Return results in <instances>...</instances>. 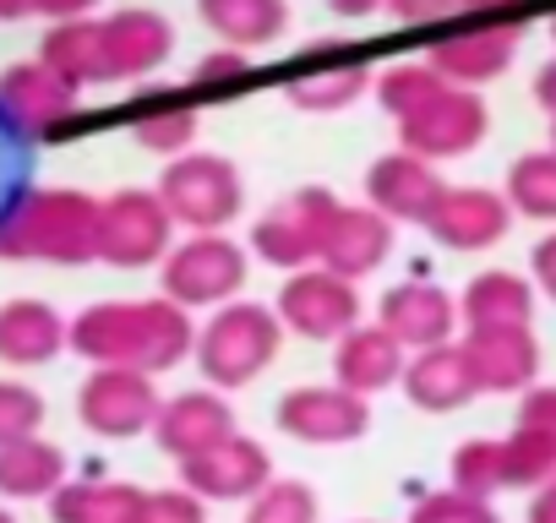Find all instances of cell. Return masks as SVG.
<instances>
[{
    "mask_svg": "<svg viewBox=\"0 0 556 523\" xmlns=\"http://www.w3.org/2000/svg\"><path fill=\"white\" fill-rule=\"evenodd\" d=\"M66 349L93 366H126V371H175L197 349V322L186 306L153 295V301H99L66 328Z\"/></svg>",
    "mask_w": 556,
    "mask_h": 523,
    "instance_id": "obj_1",
    "label": "cell"
},
{
    "mask_svg": "<svg viewBox=\"0 0 556 523\" xmlns=\"http://www.w3.org/2000/svg\"><path fill=\"white\" fill-rule=\"evenodd\" d=\"M99 207L104 196L77 186H28L0 207V262H99Z\"/></svg>",
    "mask_w": 556,
    "mask_h": 523,
    "instance_id": "obj_2",
    "label": "cell"
},
{
    "mask_svg": "<svg viewBox=\"0 0 556 523\" xmlns=\"http://www.w3.org/2000/svg\"><path fill=\"white\" fill-rule=\"evenodd\" d=\"M278 344H285V322H278L273 306L229 301L207 317L191 355H197L207 387H245L278 360Z\"/></svg>",
    "mask_w": 556,
    "mask_h": 523,
    "instance_id": "obj_3",
    "label": "cell"
},
{
    "mask_svg": "<svg viewBox=\"0 0 556 523\" xmlns=\"http://www.w3.org/2000/svg\"><path fill=\"white\" fill-rule=\"evenodd\" d=\"M153 191L169 207V218L180 229H191V234H224L240 218V207H245L240 169L224 153H180V158H169Z\"/></svg>",
    "mask_w": 556,
    "mask_h": 523,
    "instance_id": "obj_4",
    "label": "cell"
},
{
    "mask_svg": "<svg viewBox=\"0 0 556 523\" xmlns=\"http://www.w3.org/2000/svg\"><path fill=\"white\" fill-rule=\"evenodd\" d=\"M245 290V245L229 234H191L159 262V295L175 306H229Z\"/></svg>",
    "mask_w": 556,
    "mask_h": 523,
    "instance_id": "obj_5",
    "label": "cell"
},
{
    "mask_svg": "<svg viewBox=\"0 0 556 523\" xmlns=\"http://www.w3.org/2000/svg\"><path fill=\"white\" fill-rule=\"evenodd\" d=\"M175 245V218L159 202V191L126 186L115 196H104L99 207V262L104 268H153Z\"/></svg>",
    "mask_w": 556,
    "mask_h": 523,
    "instance_id": "obj_6",
    "label": "cell"
},
{
    "mask_svg": "<svg viewBox=\"0 0 556 523\" xmlns=\"http://www.w3.org/2000/svg\"><path fill=\"white\" fill-rule=\"evenodd\" d=\"M339 213V196L323 191V186H306L285 202H273L256 224H251V251L262 262L285 273H301V268H317L323 256V240H328V224Z\"/></svg>",
    "mask_w": 556,
    "mask_h": 523,
    "instance_id": "obj_7",
    "label": "cell"
},
{
    "mask_svg": "<svg viewBox=\"0 0 556 523\" xmlns=\"http://www.w3.org/2000/svg\"><path fill=\"white\" fill-rule=\"evenodd\" d=\"M491 131V110L475 88H442L426 110H415L409 120H399V148L426 158V164H442V158H464L485 142Z\"/></svg>",
    "mask_w": 556,
    "mask_h": 523,
    "instance_id": "obj_8",
    "label": "cell"
},
{
    "mask_svg": "<svg viewBox=\"0 0 556 523\" xmlns=\"http://www.w3.org/2000/svg\"><path fill=\"white\" fill-rule=\"evenodd\" d=\"M159 409H164V398H159V387H153L148 371L93 366V377L77 387V420L93 436H110V442H126V436L153 431Z\"/></svg>",
    "mask_w": 556,
    "mask_h": 523,
    "instance_id": "obj_9",
    "label": "cell"
},
{
    "mask_svg": "<svg viewBox=\"0 0 556 523\" xmlns=\"http://www.w3.org/2000/svg\"><path fill=\"white\" fill-rule=\"evenodd\" d=\"M285 333H301V339H317V344H339L350 328H361V295L350 279L328 273V268H301L285 279L273 301Z\"/></svg>",
    "mask_w": 556,
    "mask_h": 523,
    "instance_id": "obj_10",
    "label": "cell"
},
{
    "mask_svg": "<svg viewBox=\"0 0 556 523\" xmlns=\"http://www.w3.org/2000/svg\"><path fill=\"white\" fill-rule=\"evenodd\" d=\"M77 110H83V88H72L39 55L0 72V115L28 137H61L77 120Z\"/></svg>",
    "mask_w": 556,
    "mask_h": 523,
    "instance_id": "obj_11",
    "label": "cell"
},
{
    "mask_svg": "<svg viewBox=\"0 0 556 523\" xmlns=\"http://www.w3.org/2000/svg\"><path fill=\"white\" fill-rule=\"evenodd\" d=\"M420 229L447 251H491L513 229V207L491 186H442V196L431 202Z\"/></svg>",
    "mask_w": 556,
    "mask_h": 523,
    "instance_id": "obj_12",
    "label": "cell"
},
{
    "mask_svg": "<svg viewBox=\"0 0 556 523\" xmlns=\"http://www.w3.org/2000/svg\"><path fill=\"white\" fill-rule=\"evenodd\" d=\"M278 431L295 436V442H312V447H333V442H361L366 425H371V409L361 393L350 387H295L278 398L273 409Z\"/></svg>",
    "mask_w": 556,
    "mask_h": 523,
    "instance_id": "obj_13",
    "label": "cell"
},
{
    "mask_svg": "<svg viewBox=\"0 0 556 523\" xmlns=\"http://www.w3.org/2000/svg\"><path fill=\"white\" fill-rule=\"evenodd\" d=\"M523 44V17L518 23H464L431 44V66L453 88H485L496 82Z\"/></svg>",
    "mask_w": 556,
    "mask_h": 523,
    "instance_id": "obj_14",
    "label": "cell"
},
{
    "mask_svg": "<svg viewBox=\"0 0 556 523\" xmlns=\"http://www.w3.org/2000/svg\"><path fill=\"white\" fill-rule=\"evenodd\" d=\"M180 480H186V490H197L207 501H245V496H256V490L273 485V458H267L262 442L229 431L207 452L186 458L180 463Z\"/></svg>",
    "mask_w": 556,
    "mask_h": 523,
    "instance_id": "obj_15",
    "label": "cell"
},
{
    "mask_svg": "<svg viewBox=\"0 0 556 523\" xmlns=\"http://www.w3.org/2000/svg\"><path fill=\"white\" fill-rule=\"evenodd\" d=\"M175 50V28L169 17L148 12V7H121L104 17V82H137L148 72H159Z\"/></svg>",
    "mask_w": 556,
    "mask_h": 523,
    "instance_id": "obj_16",
    "label": "cell"
},
{
    "mask_svg": "<svg viewBox=\"0 0 556 523\" xmlns=\"http://www.w3.org/2000/svg\"><path fill=\"white\" fill-rule=\"evenodd\" d=\"M464 360L480 393H523L540 377V344L529 328H475L464 339Z\"/></svg>",
    "mask_w": 556,
    "mask_h": 523,
    "instance_id": "obj_17",
    "label": "cell"
},
{
    "mask_svg": "<svg viewBox=\"0 0 556 523\" xmlns=\"http://www.w3.org/2000/svg\"><path fill=\"white\" fill-rule=\"evenodd\" d=\"M393 251V218H382L377 207H344L333 213L328 224V240H323V256H317V268L361 284L366 273H377L382 262Z\"/></svg>",
    "mask_w": 556,
    "mask_h": 523,
    "instance_id": "obj_18",
    "label": "cell"
},
{
    "mask_svg": "<svg viewBox=\"0 0 556 523\" xmlns=\"http://www.w3.org/2000/svg\"><path fill=\"white\" fill-rule=\"evenodd\" d=\"M382 328H388L404 349H437V344H453L458 301H453L442 284H426V279L393 284V290L382 295Z\"/></svg>",
    "mask_w": 556,
    "mask_h": 523,
    "instance_id": "obj_19",
    "label": "cell"
},
{
    "mask_svg": "<svg viewBox=\"0 0 556 523\" xmlns=\"http://www.w3.org/2000/svg\"><path fill=\"white\" fill-rule=\"evenodd\" d=\"M442 175H437V164H426V158H415V153H382L371 169H366V207H377L382 218H409V224H420L426 213H431V202L442 196Z\"/></svg>",
    "mask_w": 556,
    "mask_h": 523,
    "instance_id": "obj_20",
    "label": "cell"
},
{
    "mask_svg": "<svg viewBox=\"0 0 556 523\" xmlns=\"http://www.w3.org/2000/svg\"><path fill=\"white\" fill-rule=\"evenodd\" d=\"M229 431H235V409H229L218 393H207V387L169 398V404L159 409V420H153V442H159L175 463L207 452V447L224 442Z\"/></svg>",
    "mask_w": 556,
    "mask_h": 523,
    "instance_id": "obj_21",
    "label": "cell"
},
{
    "mask_svg": "<svg viewBox=\"0 0 556 523\" xmlns=\"http://www.w3.org/2000/svg\"><path fill=\"white\" fill-rule=\"evenodd\" d=\"M404 366H409V349L382 328V322H361V328H350L344 339H339V349H333V377H339V387H350V393H382L388 382H404Z\"/></svg>",
    "mask_w": 556,
    "mask_h": 523,
    "instance_id": "obj_22",
    "label": "cell"
},
{
    "mask_svg": "<svg viewBox=\"0 0 556 523\" xmlns=\"http://www.w3.org/2000/svg\"><path fill=\"white\" fill-rule=\"evenodd\" d=\"M404 393L415 409L426 414H453L464 409L469 398H480L475 377H469V360H464V344H437V349H415L409 366H404Z\"/></svg>",
    "mask_w": 556,
    "mask_h": 523,
    "instance_id": "obj_23",
    "label": "cell"
},
{
    "mask_svg": "<svg viewBox=\"0 0 556 523\" xmlns=\"http://www.w3.org/2000/svg\"><path fill=\"white\" fill-rule=\"evenodd\" d=\"M66 328L55 306L45 301H7L0 306V360L12 371H34V366H50L61 349H66Z\"/></svg>",
    "mask_w": 556,
    "mask_h": 523,
    "instance_id": "obj_24",
    "label": "cell"
},
{
    "mask_svg": "<svg viewBox=\"0 0 556 523\" xmlns=\"http://www.w3.org/2000/svg\"><path fill=\"white\" fill-rule=\"evenodd\" d=\"M458 322L475 328H529L534 322V284L507 273V268H491V273H475L458 295Z\"/></svg>",
    "mask_w": 556,
    "mask_h": 523,
    "instance_id": "obj_25",
    "label": "cell"
},
{
    "mask_svg": "<svg viewBox=\"0 0 556 523\" xmlns=\"http://www.w3.org/2000/svg\"><path fill=\"white\" fill-rule=\"evenodd\" d=\"M197 17L213 39H224L229 50H256L273 44L290 28V7L285 0H197Z\"/></svg>",
    "mask_w": 556,
    "mask_h": 523,
    "instance_id": "obj_26",
    "label": "cell"
},
{
    "mask_svg": "<svg viewBox=\"0 0 556 523\" xmlns=\"http://www.w3.org/2000/svg\"><path fill=\"white\" fill-rule=\"evenodd\" d=\"M66 485V452L45 436H23L0 447V496L12 501H50Z\"/></svg>",
    "mask_w": 556,
    "mask_h": 523,
    "instance_id": "obj_27",
    "label": "cell"
},
{
    "mask_svg": "<svg viewBox=\"0 0 556 523\" xmlns=\"http://www.w3.org/2000/svg\"><path fill=\"white\" fill-rule=\"evenodd\" d=\"M39 61L50 72H61L72 88H93L104 82V17H72V23H50Z\"/></svg>",
    "mask_w": 556,
    "mask_h": 523,
    "instance_id": "obj_28",
    "label": "cell"
},
{
    "mask_svg": "<svg viewBox=\"0 0 556 523\" xmlns=\"http://www.w3.org/2000/svg\"><path fill=\"white\" fill-rule=\"evenodd\" d=\"M371 88H377L371 66H361V61H333V66H306V72H295L285 93H290V104L306 110V115H333V110L361 104Z\"/></svg>",
    "mask_w": 556,
    "mask_h": 523,
    "instance_id": "obj_29",
    "label": "cell"
},
{
    "mask_svg": "<svg viewBox=\"0 0 556 523\" xmlns=\"http://www.w3.org/2000/svg\"><path fill=\"white\" fill-rule=\"evenodd\" d=\"M137 507H142V490L121 480H66L50 496L55 523H131Z\"/></svg>",
    "mask_w": 556,
    "mask_h": 523,
    "instance_id": "obj_30",
    "label": "cell"
},
{
    "mask_svg": "<svg viewBox=\"0 0 556 523\" xmlns=\"http://www.w3.org/2000/svg\"><path fill=\"white\" fill-rule=\"evenodd\" d=\"M197 131H202L197 104H180V99H142V104L131 110V137H137V148H148V153L180 158V153H191Z\"/></svg>",
    "mask_w": 556,
    "mask_h": 523,
    "instance_id": "obj_31",
    "label": "cell"
},
{
    "mask_svg": "<svg viewBox=\"0 0 556 523\" xmlns=\"http://www.w3.org/2000/svg\"><path fill=\"white\" fill-rule=\"evenodd\" d=\"M502 196H507V207H513L518 218L556 224V148H534V153L513 158Z\"/></svg>",
    "mask_w": 556,
    "mask_h": 523,
    "instance_id": "obj_32",
    "label": "cell"
},
{
    "mask_svg": "<svg viewBox=\"0 0 556 523\" xmlns=\"http://www.w3.org/2000/svg\"><path fill=\"white\" fill-rule=\"evenodd\" d=\"M442 88H447V77H442L431 61H404V66H388V72L377 77V99H382V110H388L393 120H409V115L426 110Z\"/></svg>",
    "mask_w": 556,
    "mask_h": 523,
    "instance_id": "obj_33",
    "label": "cell"
},
{
    "mask_svg": "<svg viewBox=\"0 0 556 523\" xmlns=\"http://www.w3.org/2000/svg\"><path fill=\"white\" fill-rule=\"evenodd\" d=\"M551 474H556V447L545 436H534L523 425L513 436H502V485L529 490V485H545Z\"/></svg>",
    "mask_w": 556,
    "mask_h": 523,
    "instance_id": "obj_34",
    "label": "cell"
},
{
    "mask_svg": "<svg viewBox=\"0 0 556 523\" xmlns=\"http://www.w3.org/2000/svg\"><path fill=\"white\" fill-rule=\"evenodd\" d=\"M245 523H317V496L301 480H273L267 490L251 496Z\"/></svg>",
    "mask_w": 556,
    "mask_h": 523,
    "instance_id": "obj_35",
    "label": "cell"
},
{
    "mask_svg": "<svg viewBox=\"0 0 556 523\" xmlns=\"http://www.w3.org/2000/svg\"><path fill=\"white\" fill-rule=\"evenodd\" d=\"M453 490L485 501L491 490H507L502 485V442H464L453 452Z\"/></svg>",
    "mask_w": 556,
    "mask_h": 523,
    "instance_id": "obj_36",
    "label": "cell"
},
{
    "mask_svg": "<svg viewBox=\"0 0 556 523\" xmlns=\"http://www.w3.org/2000/svg\"><path fill=\"white\" fill-rule=\"evenodd\" d=\"M39 425H45V398L28 382L0 377V447L23 442V436H39Z\"/></svg>",
    "mask_w": 556,
    "mask_h": 523,
    "instance_id": "obj_37",
    "label": "cell"
},
{
    "mask_svg": "<svg viewBox=\"0 0 556 523\" xmlns=\"http://www.w3.org/2000/svg\"><path fill=\"white\" fill-rule=\"evenodd\" d=\"M202 496L197 490H142V507L131 523H202Z\"/></svg>",
    "mask_w": 556,
    "mask_h": 523,
    "instance_id": "obj_38",
    "label": "cell"
},
{
    "mask_svg": "<svg viewBox=\"0 0 556 523\" xmlns=\"http://www.w3.org/2000/svg\"><path fill=\"white\" fill-rule=\"evenodd\" d=\"M480 518H491L485 501H475V496H464V490H437V496H426V501L415 507L409 523H480Z\"/></svg>",
    "mask_w": 556,
    "mask_h": 523,
    "instance_id": "obj_39",
    "label": "cell"
},
{
    "mask_svg": "<svg viewBox=\"0 0 556 523\" xmlns=\"http://www.w3.org/2000/svg\"><path fill=\"white\" fill-rule=\"evenodd\" d=\"M518 425L545 436L556 447V387H529L523 393V409H518Z\"/></svg>",
    "mask_w": 556,
    "mask_h": 523,
    "instance_id": "obj_40",
    "label": "cell"
},
{
    "mask_svg": "<svg viewBox=\"0 0 556 523\" xmlns=\"http://www.w3.org/2000/svg\"><path fill=\"white\" fill-rule=\"evenodd\" d=\"M382 7H388L393 23H404V28H426V23L458 12V0H382Z\"/></svg>",
    "mask_w": 556,
    "mask_h": 523,
    "instance_id": "obj_41",
    "label": "cell"
},
{
    "mask_svg": "<svg viewBox=\"0 0 556 523\" xmlns=\"http://www.w3.org/2000/svg\"><path fill=\"white\" fill-rule=\"evenodd\" d=\"M245 66H251V55H245V50H229V44H218L213 55H202V61H197V82H202V88H213V82H229V77H240Z\"/></svg>",
    "mask_w": 556,
    "mask_h": 523,
    "instance_id": "obj_42",
    "label": "cell"
},
{
    "mask_svg": "<svg viewBox=\"0 0 556 523\" xmlns=\"http://www.w3.org/2000/svg\"><path fill=\"white\" fill-rule=\"evenodd\" d=\"M464 23H518V0H458Z\"/></svg>",
    "mask_w": 556,
    "mask_h": 523,
    "instance_id": "obj_43",
    "label": "cell"
},
{
    "mask_svg": "<svg viewBox=\"0 0 556 523\" xmlns=\"http://www.w3.org/2000/svg\"><path fill=\"white\" fill-rule=\"evenodd\" d=\"M529 262H534V284L556 301V234H545V240L534 245V256H529Z\"/></svg>",
    "mask_w": 556,
    "mask_h": 523,
    "instance_id": "obj_44",
    "label": "cell"
},
{
    "mask_svg": "<svg viewBox=\"0 0 556 523\" xmlns=\"http://www.w3.org/2000/svg\"><path fill=\"white\" fill-rule=\"evenodd\" d=\"M99 0H34V12L50 23H72V17H93Z\"/></svg>",
    "mask_w": 556,
    "mask_h": 523,
    "instance_id": "obj_45",
    "label": "cell"
},
{
    "mask_svg": "<svg viewBox=\"0 0 556 523\" xmlns=\"http://www.w3.org/2000/svg\"><path fill=\"white\" fill-rule=\"evenodd\" d=\"M534 104H540L545 115H556V55L534 72Z\"/></svg>",
    "mask_w": 556,
    "mask_h": 523,
    "instance_id": "obj_46",
    "label": "cell"
},
{
    "mask_svg": "<svg viewBox=\"0 0 556 523\" xmlns=\"http://www.w3.org/2000/svg\"><path fill=\"white\" fill-rule=\"evenodd\" d=\"M529 523H556V474L534 490V501H529Z\"/></svg>",
    "mask_w": 556,
    "mask_h": 523,
    "instance_id": "obj_47",
    "label": "cell"
},
{
    "mask_svg": "<svg viewBox=\"0 0 556 523\" xmlns=\"http://www.w3.org/2000/svg\"><path fill=\"white\" fill-rule=\"evenodd\" d=\"M328 7H333L339 17H371V12L382 7V0H328Z\"/></svg>",
    "mask_w": 556,
    "mask_h": 523,
    "instance_id": "obj_48",
    "label": "cell"
},
{
    "mask_svg": "<svg viewBox=\"0 0 556 523\" xmlns=\"http://www.w3.org/2000/svg\"><path fill=\"white\" fill-rule=\"evenodd\" d=\"M17 17H34V0H0V23H17Z\"/></svg>",
    "mask_w": 556,
    "mask_h": 523,
    "instance_id": "obj_49",
    "label": "cell"
},
{
    "mask_svg": "<svg viewBox=\"0 0 556 523\" xmlns=\"http://www.w3.org/2000/svg\"><path fill=\"white\" fill-rule=\"evenodd\" d=\"M0 523H17V518H12V512H7V507H0Z\"/></svg>",
    "mask_w": 556,
    "mask_h": 523,
    "instance_id": "obj_50",
    "label": "cell"
},
{
    "mask_svg": "<svg viewBox=\"0 0 556 523\" xmlns=\"http://www.w3.org/2000/svg\"><path fill=\"white\" fill-rule=\"evenodd\" d=\"M551 148H556V115H551Z\"/></svg>",
    "mask_w": 556,
    "mask_h": 523,
    "instance_id": "obj_51",
    "label": "cell"
},
{
    "mask_svg": "<svg viewBox=\"0 0 556 523\" xmlns=\"http://www.w3.org/2000/svg\"><path fill=\"white\" fill-rule=\"evenodd\" d=\"M551 44H556V17H551Z\"/></svg>",
    "mask_w": 556,
    "mask_h": 523,
    "instance_id": "obj_52",
    "label": "cell"
},
{
    "mask_svg": "<svg viewBox=\"0 0 556 523\" xmlns=\"http://www.w3.org/2000/svg\"><path fill=\"white\" fill-rule=\"evenodd\" d=\"M480 523H496V518H480Z\"/></svg>",
    "mask_w": 556,
    "mask_h": 523,
    "instance_id": "obj_53",
    "label": "cell"
}]
</instances>
